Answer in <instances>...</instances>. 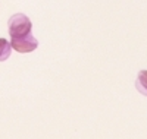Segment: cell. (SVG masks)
<instances>
[{"instance_id": "cell-1", "label": "cell", "mask_w": 147, "mask_h": 139, "mask_svg": "<svg viewBox=\"0 0 147 139\" xmlns=\"http://www.w3.org/2000/svg\"><path fill=\"white\" fill-rule=\"evenodd\" d=\"M9 35L10 40H19L32 34V23L24 13H15L9 19Z\"/></svg>"}, {"instance_id": "cell-2", "label": "cell", "mask_w": 147, "mask_h": 139, "mask_svg": "<svg viewBox=\"0 0 147 139\" xmlns=\"http://www.w3.org/2000/svg\"><path fill=\"white\" fill-rule=\"evenodd\" d=\"M12 48L16 50L18 53H31L34 51V50L38 47V41H37V38L31 34L28 37H25V38H19V40H10L9 41Z\"/></svg>"}, {"instance_id": "cell-3", "label": "cell", "mask_w": 147, "mask_h": 139, "mask_svg": "<svg viewBox=\"0 0 147 139\" xmlns=\"http://www.w3.org/2000/svg\"><path fill=\"white\" fill-rule=\"evenodd\" d=\"M136 88L141 95L147 97V70H141L138 73L137 81H136Z\"/></svg>"}, {"instance_id": "cell-4", "label": "cell", "mask_w": 147, "mask_h": 139, "mask_svg": "<svg viewBox=\"0 0 147 139\" xmlns=\"http://www.w3.org/2000/svg\"><path fill=\"white\" fill-rule=\"evenodd\" d=\"M12 53V45L7 40L0 38V61H5L10 57Z\"/></svg>"}]
</instances>
